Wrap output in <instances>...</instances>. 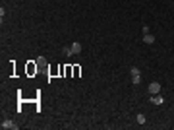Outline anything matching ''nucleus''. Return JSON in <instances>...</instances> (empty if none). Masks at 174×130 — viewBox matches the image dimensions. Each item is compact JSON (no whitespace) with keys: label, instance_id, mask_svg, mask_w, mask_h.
Returning <instances> with one entry per match:
<instances>
[{"label":"nucleus","instance_id":"obj_1","mask_svg":"<svg viewBox=\"0 0 174 130\" xmlns=\"http://www.w3.org/2000/svg\"><path fill=\"white\" fill-rule=\"evenodd\" d=\"M130 76H132V82H134L135 85L141 82V72H139L137 66H132V68H130Z\"/></svg>","mask_w":174,"mask_h":130},{"label":"nucleus","instance_id":"obj_2","mask_svg":"<svg viewBox=\"0 0 174 130\" xmlns=\"http://www.w3.org/2000/svg\"><path fill=\"white\" fill-rule=\"evenodd\" d=\"M149 93H151V95L161 93V84H159V82H151V84H149Z\"/></svg>","mask_w":174,"mask_h":130},{"label":"nucleus","instance_id":"obj_3","mask_svg":"<svg viewBox=\"0 0 174 130\" xmlns=\"http://www.w3.org/2000/svg\"><path fill=\"white\" fill-rule=\"evenodd\" d=\"M151 103H153V105H164V97L157 93V95H153V97H151Z\"/></svg>","mask_w":174,"mask_h":130},{"label":"nucleus","instance_id":"obj_4","mask_svg":"<svg viewBox=\"0 0 174 130\" xmlns=\"http://www.w3.org/2000/svg\"><path fill=\"white\" fill-rule=\"evenodd\" d=\"M143 41H145L147 45H153V43H155V35H151V33H145V35H143Z\"/></svg>","mask_w":174,"mask_h":130},{"label":"nucleus","instance_id":"obj_5","mask_svg":"<svg viewBox=\"0 0 174 130\" xmlns=\"http://www.w3.org/2000/svg\"><path fill=\"white\" fill-rule=\"evenodd\" d=\"M37 66H39V70H45V68H46V60H45V56H39V58H37Z\"/></svg>","mask_w":174,"mask_h":130},{"label":"nucleus","instance_id":"obj_6","mask_svg":"<svg viewBox=\"0 0 174 130\" xmlns=\"http://www.w3.org/2000/svg\"><path fill=\"white\" fill-rule=\"evenodd\" d=\"M4 128H12V130H18V126H16V124L12 122V120H4V122H2V130Z\"/></svg>","mask_w":174,"mask_h":130},{"label":"nucleus","instance_id":"obj_7","mask_svg":"<svg viewBox=\"0 0 174 130\" xmlns=\"http://www.w3.org/2000/svg\"><path fill=\"white\" fill-rule=\"evenodd\" d=\"M37 70H39V66H35L33 62L27 64V74H37Z\"/></svg>","mask_w":174,"mask_h":130},{"label":"nucleus","instance_id":"obj_8","mask_svg":"<svg viewBox=\"0 0 174 130\" xmlns=\"http://www.w3.org/2000/svg\"><path fill=\"white\" fill-rule=\"evenodd\" d=\"M79 52H81V45L79 43H74L72 45V54H79Z\"/></svg>","mask_w":174,"mask_h":130},{"label":"nucleus","instance_id":"obj_9","mask_svg":"<svg viewBox=\"0 0 174 130\" xmlns=\"http://www.w3.org/2000/svg\"><path fill=\"white\" fill-rule=\"evenodd\" d=\"M62 54H66V56H72V47H64V49H62Z\"/></svg>","mask_w":174,"mask_h":130},{"label":"nucleus","instance_id":"obj_10","mask_svg":"<svg viewBox=\"0 0 174 130\" xmlns=\"http://www.w3.org/2000/svg\"><path fill=\"white\" fill-rule=\"evenodd\" d=\"M137 122H139V124H145V115H137Z\"/></svg>","mask_w":174,"mask_h":130},{"label":"nucleus","instance_id":"obj_11","mask_svg":"<svg viewBox=\"0 0 174 130\" xmlns=\"http://www.w3.org/2000/svg\"><path fill=\"white\" fill-rule=\"evenodd\" d=\"M74 76H76V78L79 76V66H76V68H74Z\"/></svg>","mask_w":174,"mask_h":130}]
</instances>
